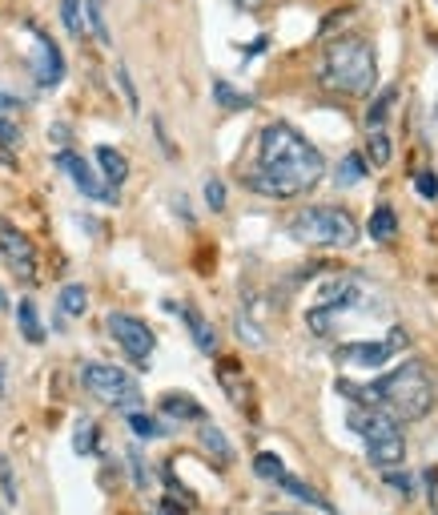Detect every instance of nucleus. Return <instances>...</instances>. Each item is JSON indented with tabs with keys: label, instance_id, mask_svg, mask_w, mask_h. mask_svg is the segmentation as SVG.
<instances>
[{
	"label": "nucleus",
	"instance_id": "obj_28",
	"mask_svg": "<svg viewBox=\"0 0 438 515\" xmlns=\"http://www.w3.org/2000/svg\"><path fill=\"white\" fill-rule=\"evenodd\" d=\"M206 206L213 209V214H221V209H226V186H221L218 177L206 181Z\"/></svg>",
	"mask_w": 438,
	"mask_h": 515
},
{
	"label": "nucleus",
	"instance_id": "obj_13",
	"mask_svg": "<svg viewBox=\"0 0 438 515\" xmlns=\"http://www.w3.org/2000/svg\"><path fill=\"white\" fill-rule=\"evenodd\" d=\"M161 415L193 423V419H206V411H201V402L189 399V395H161Z\"/></svg>",
	"mask_w": 438,
	"mask_h": 515
},
{
	"label": "nucleus",
	"instance_id": "obj_36",
	"mask_svg": "<svg viewBox=\"0 0 438 515\" xmlns=\"http://www.w3.org/2000/svg\"><path fill=\"white\" fill-rule=\"evenodd\" d=\"M157 515H186V508H181V503H173V499H161Z\"/></svg>",
	"mask_w": 438,
	"mask_h": 515
},
{
	"label": "nucleus",
	"instance_id": "obj_17",
	"mask_svg": "<svg viewBox=\"0 0 438 515\" xmlns=\"http://www.w3.org/2000/svg\"><path fill=\"white\" fill-rule=\"evenodd\" d=\"M366 230H370L374 241H390L394 234H399V218H394L390 206H379V209L370 214V226H366Z\"/></svg>",
	"mask_w": 438,
	"mask_h": 515
},
{
	"label": "nucleus",
	"instance_id": "obj_12",
	"mask_svg": "<svg viewBox=\"0 0 438 515\" xmlns=\"http://www.w3.org/2000/svg\"><path fill=\"white\" fill-rule=\"evenodd\" d=\"M177 315L186 318V327H189V335H193V342L201 347V355H213L218 350V335L209 330V322L198 315V310H186V306H177Z\"/></svg>",
	"mask_w": 438,
	"mask_h": 515
},
{
	"label": "nucleus",
	"instance_id": "obj_32",
	"mask_svg": "<svg viewBox=\"0 0 438 515\" xmlns=\"http://www.w3.org/2000/svg\"><path fill=\"white\" fill-rule=\"evenodd\" d=\"M117 80H121V89H125V101H129V109H137L141 101H137V89H134V80H129V69H125V65H117Z\"/></svg>",
	"mask_w": 438,
	"mask_h": 515
},
{
	"label": "nucleus",
	"instance_id": "obj_26",
	"mask_svg": "<svg viewBox=\"0 0 438 515\" xmlns=\"http://www.w3.org/2000/svg\"><path fill=\"white\" fill-rule=\"evenodd\" d=\"M362 174H366V161L358 154H350V157L342 161V169H338V186H354Z\"/></svg>",
	"mask_w": 438,
	"mask_h": 515
},
{
	"label": "nucleus",
	"instance_id": "obj_30",
	"mask_svg": "<svg viewBox=\"0 0 438 515\" xmlns=\"http://www.w3.org/2000/svg\"><path fill=\"white\" fill-rule=\"evenodd\" d=\"M414 189H419L426 201H434L438 198V177L431 174V169H422V174H414Z\"/></svg>",
	"mask_w": 438,
	"mask_h": 515
},
{
	"label": "nucleus",
	"instance_id": "obj_31",
	"mask_svg": "<svg viewBox=\"0 0 438 515\" xmlns=\"http://www.w3.org/2000/svg\"><path fill=\"white\" fill-rule=\"evenodd\" d=\"M386 488H390V491H402V496H411V491H414V483H411V476H406V471H386Z\"/></svg>",
	"mask_w": 438,
	"mask_h": 515
},
{
	"label": "nucleus",
	"instance_id": "obj_21",
	"mask_svg": "<svg viewBox=\"0 0 438 515\" xmlns=\"http://www.w3.org/2000/svg\"><path fill=\"white\" fill-rule=\"evenodd\" d=\"M213 97H218L221 109H250L253 97H246L241 89H233L230 80H213Z\"/></svg>",
	"mask_w": 438,
	"mask_h": 515
},
{
	"label": "nucleus",
	"instance_id": "obj_18",
	"mask_svg": "<svg viewBox=\"0 0 438 515\" xmlns=\"http://www.w3.org/2000/svg\"><path fill=\"white\" fill-rule=\"evenodd\" d=\"M278 483H282V488H286V491H290V496H294V499H302V503H310V508H322V511H334V508H330V499H326V496H318V491H314V488H310V483H302V479H294V476H282Z\"/></svg>",
	"mask_w": 438,
	"mask_h": 515
},
{
	"label": "nucleus",
	"instance_id": "obj_22",
	"mask_svg": "<svg viewBox=\"0 0 438 515\" xmlns=\"http://www.w3.org/2000/svg\"><path fill=\"white\" fill-rule=\"evenodd\" d=\"M366 157H370V166H390V137H386L382 129H370V137H366Z\"/></svg>",
	"mask_w": 438,
	"mask_h": 515
},
{
	"label": "nucleus",
	"instance_id": "obj_16",
	"mask_svg": "<svg viewBox=\"0 0 438 515\" xmlns=\"http://www.w3.org/2000/svg\"><path fill=\"white\" fill-rule=\"evenodd\" d=\"M89 310V290L80 286V282H69L65 290H60V315L69 318H80Z\"/></svg>",
	"mask_w": 438,
	"mask_h": 515
},
{
	"label": "nucleus",
	"instance_id": "obj_29",
	"mask_svg": "<svg viewBox=\"0 0 438 515\" xmlns=\"http://www.w3.org/2000/svg\"><path fill=\"white\" fill-rule=\"evenodd\" d=\"M0 491H5L8 503H16V496H20V491H16V479H13V463H8L5 456H0Z\"/></svg>",
	"mask_w": 438,
	"mask_h": 515
},
{
	"label": "nucleus",
	"instance_id": "obj_15",
	"mask_svg": "<svg viewBox=\"0 0 438 515\" xmlns=\"http://www.w3.org/2000/svg\"><path fill=\"white\" fill-rule=\"evenodd\" d=\"M16 318H20V335H25L28 342H45V327H40V315H37V302L33 298H20Z\"/></svg>",
	"mask_w": 438,
	"mask_h": 515
},
{
	"label": "nucleus",
	"instance_id": "obj_5",
	"mask_svg": "<svg viewBox=\"0 0 438 515\" xmlns=\"http://www.w3.org/2000/svg\"><path fill=\"white\" fill-rule=\"evenodd\" d=\"M80 382L93 399H101L105 407H117V411H137L141 402V387L129 370L113 367V362H85L80 367Z\"/></svg>",
	"mask_w": 438,
	"mask_h": 515
},
{
	"label": "nucleus",
	"instance_id": "obj_1",
	"mask_svg": "<svg viewBox=\"0 0 438 515\" xmlns=\"http://www.w3.org/2000/svg\"><path fill=\"white\" fill-rule=\"evenodd\" d=\"M322 177H326V157L298 129L273 121V125L258 134V161L246 174V186L253 194L290 201L298 194H310Z\"/></svg>",
	"mask_w": 438,
	"mask_h": 515
},
{
	"label": "nucleus",
	"instance_id": "obj_24",
	"mask_svg": "<svg viewBox=\"0 0 438 515\" xmlns=\"http://www.w3.org/2000/svg\"><path fill=\"white\" fill-rule=\"evenodd\" d=\"M125 419H129V431H134V435H141V439H157L161 431H166L153 415H145V411H129Z\"/></svg>",
	"mask_w": 438,
	"mask_h": 515
},
{
	"label": "nucleus",
	"instance_id": "obj_10",
	"mask_svg": "<svg viewBox=\"0 0 438 515\" xmlns=\"http://www.w3.org/2000/svg\"><path fill=\"white\" fill-rule=\"evenodd\" d=\"M390 355H394L390 342H346V347H338V359L350 362V367H362V370L386 367Z\"/></svg>",
	"mask_w": 438,
	"mask_h": 515
},
{
	"label": "nucleus",
	"instance_id": "obj_41",
	"mask_svg": "<svg viewBox=\"0 0 438 515\" xmlns=\"http://www.w3.org/2000/svg\"><path fill=\"white\" fill-rule=\"evenodd\" d=\"M0 515H5V511H0Z\"/></svg>",
	"mask_w": 438,
	"mask_h": 515
},
{
	"label": "nucleus",
	"instance_id": "obj_33",
	"mask_svg": "<svg viewBox=\"0 0 438 515\" xmlns=\"http://www.w3.org/2000/svg\"><path fill=\"white\" fill-rule=\"evenodd\" d=\"M16 141H20V129L13 125V121H5V117H0V145H5V149H13Z\"/></svg>",
	"mask_w": 438,
	"mask_h": 515
},
{
	"label": "nucleus",
	"instance_id": "obj_4",
	"mask_svg": "<svg viewBox=\"0 0 438 515\" xmlns=\"http://www.w3.org/2000/svg\"><path fill=\"white\" fill-rule=\"evenodd\" d=\"M290 234L302 246H322V250H346L358 238V221L338 206H305L290 218Z\"/></svg>",
	"mask_w": 438,
	"mask_h": 515
},
{
	"label": "nucleus",
	"instance_id": "obj_38",
	"mask_svg": "<svg viewBox=\"0 0 438 515\" xmlns=\"http://www.w3.org/2000/svg\"><path fill=\"white\" fill-rule=\"evenodd\" d=\"M0 166H16V161H13V154H8L5 145H0Z\"/></svg>",
	"mask_w": 438,
	"mask_h": 515
},
{
	"label": "nucleus",
	"instance_id": "obj_7",
	"mask_svg": "<svg viewBox=\"0 0 438 515\" xmlns=\"http://www.w3.org/2000/svg\"><path fill=\"white\" fill-rule=\"evenodd\" d=\"M0 254H5V262L13 266V274L20 282L37 278V246L28 241L25 230H16L13 221H5V218H0Z\"/></svg>",
	"mask_w": 438,
	"mask_h": 515
},
{
	"label": "nucleus",
	"instance_id": "obj_27",
	"mask_svg": "<svg viewBox=\"0 0 438 515\" xmlns=\"http://www.w3.org/2000/svg\"><path fill=\"white\" fill-rule=\"evenodd\" d=\"M73 443H77V456H93V451H97V427H93V423H80Z\"/></svg>",
	"mask_w": 438,
	"mask_h": 515
},
{
	"label": "nucleus",
	"instance_id": "obj_37",
	"mask_svg": "<svg viewBox=\"0 0 438 515\" xmlns=\"http://www.w3.org/2000/svg\"><path fill=\"white\" fill-rule=\"evenodd\" d=\"M8 391V370H5V359H0V395Z\"/></svg>",
	"mask_w": 438,
	"mask_h": 515
},
{
	"label": "nucleus",
	"instance_id": "obj_20",
	"mask_svg": "<svg viewBox=\"0 0 438 515\" xmlns=\"http://www.w3.org/2000/svg\"><path fill=\"white\" fill-rule=\"evenodd\" d=\"M85 25L101 45H109V25H105V0H85Z\"/></svg>",
	"mask_w": 438,
	"mask_h": 515
},
{
	"label": "nucleus",
	"instance_id": "obj_25",
	"mask_svg": "<svg viewBox=\"0 0 438 515\" xmlns=\"http://www.w3.org/2000/svg\"><path fill=\"white\" fill-rule=\"evenodd\" d=\"M394 97H399V89H382V93H379V101H374V105H370V117H366V125H370V129H379V125H382V117L390 113Z\"/></svg>",
	"mask_w": 438,
	"mask_h": 515
},
{
	"label": "nucleus",
	"instance_id": "obj_40",
	"mask_svg": "<svg viewBox=\"0 0 438 515\" xmlns=\"http://www.w3.org/2000/svg\"><path fill=\"white\" fill-rule=\"evenodd\" d=\"M8 306V295H5V290H0V310H5Z\"/></svg>",
	"mask_w": 438,
	"mask_h": 515
},
{
	"label": "nucleus",
	"instance_id": "obj_9",
	"mask_svg": "<svg viewBox=\"0 0 438 515\" xmlns=\"http://www.w3.org/2000/svg\"><path fill=\"white\" fill-rule=\"evenodd\" d=\"M57 166L65 169V174L73 177V181H77V189H80V194H85V198H93V201H109V206H113V201H117V189H113V186H105V181H101V177L93 174V166H89L85 157H77L73 149H65V154H57Z\"/></svg>",
	"mask_w": 438,
	"mask_h": 515
},
{
	"label": "nucleus",
	"instance_id": "obj_23",
	"mask_svg": "<svg viewBox=\"0 0 438 515\" xmlns=\"http://www.w3.org/2000/svg\"><path fill=\"white\" fill-rule=\"evenodd\" d=\"M253 476H258V479H270V483H278L282 476H286V467H282V459L273 456V451H262V456L253 459Z\"/></svg>",
	"mask_w": 438,
	"mask_h": 515
},
{
	"label": "nucleus",
	"instance_id": "obj_2",
	"mask_svg": "<svg viewBox=\"0 0 438 515\" xmlns=\"http://www.w3.org/2000/svg\"><path fill=\"white\" fill-rule=\"evenodd\" d=\"M318 80L330 93L346 97H370L374 80H379V65H374V48L362 37H342L322 53Z\"/></svg>",
	"mask_w": 438,
	"mask_h": 515
},
{
	"label": "nucleus",
	"instance_id": "obj_39",
	"mask_svg": "<svg viewBox=\"0 0 438 515\" xmlns=\"http://www.w3.org/2000/svg\"><path fill=\"white\" fill-rule=\"evenodd\" d=\"M238 8H253V5H262V0H233Z\"/></svg>",
	"mask_w": 438,
	"mask_h": 515
},
{
	"label": "nucleus",
	"instance_id": "obj_3",
	"mask_svg": "<svg viewBox=\"0 0 438 515\" xmlns=\"http://www.w3.org/2000/svg\"><path fill=\"white\" fill-rule=\"evenodd\" d=\"M379 387V402L394 419H426L434 407V379L422 362H402L394 375L374 382Z\"/></svg>",
	"mask_w": 438,
	"mask_h": 515
},
{
	"label": "nucleus",
	"instance_id": "obj_8",
	"mask_svg": "<svg viewBox=\"0 0 438 515\" xmlns=\"http://www.w3.org/2000/svg\"><path fill=\"white\" fill-rule=\"evenodd\" d=\"M33 77L40 89H53L65 77V57H60L57 40L48 33H40V28H33Z\"/></svg>",
	"mask_w": 438,
	"mask_h": 515
},
{
	"label": "nucleus",
	"instance_id": "obj_35",
	"mask_svg": "<svg viewBox=\"0 0 438 515\" xmlns=\"http://www.w3.org/2000/svg\"><path fill=\"white\" fill-rule=\"evenodd\" d=\"M16 105H20V101H16L13 93H0V117H8V113H13Z\"/></svg>",
	"mask_w": 438,
	"mask_h": 515
},
{
	"label": "nucleus",
	"instance_id": "obj_34",
	"mask_svg": "<svg viewBox=\"0 0 438 515\" xmlns=\"http://www.w3.org/2000/svg\"><path fill=\"white\" fill-rule=\"evenodd\" d=\"M129 467H134L137 488H145V483H149V471H145V463H141V451H129Z\"/></svg>",
	"mask_w": 438,
	"mask_h": 515
},
{
	"label": "nucleus",
	"instance_id": "obj_19",
	"mask_svg": "<svg viewBox=\"0 0 438 515\" xmlns=\"http://www.w3.org/2000/svg\"><path fill=\"white\" fill-rule=\"evenodd\" d=\"M60 20L73 37H85L89 25H85V0H60Z\"/></svg>",
	"mask_w": 438,
	"mask_h": 515
},
{
	"label": "nucleus",
	"instance_id": "obj_14",
	"mask_svg": "<svg viewBox=\"0 0 438 515\" xmlns=\"http://www.w3.org/2000/svg\"><path fill=\"white\" fill-rule=\"evenodd\" d=\"M198 439H201V447H206L218 463H233V447H230V439L221 435V431L213 427V423H201V427H198Z\"/></svg>",
	"mask_w": 438,
	"mask_h": 515
},
{
	"label": "nucleus",
	"instance_id": "obj_11",
	"mask_svg": "<svg viewBox=\"0 0 438 515\" xmlns=\"http://www.w3.org/2000/svg\"><path fill=\"white\" fill-rule=\"evenodd\" d=\"M97 166H101V174H105L109 186H125V177H129V161L117 154L113 145H97Z\"/></svg>",
	"mask_w": 438,
	"mask_h": 515
},
{
	"label": "nucleus",
	"instance_id": "obj_6",
	"mask_svg": "<svg viewBox=\"0 0 438 515\" xmlns=\"http://www.w3.org/2000/svg\"><path fill=\"white\" fill-rule=\"evenodd\" d=\"M105 327H109V335L117 338V347L125 350V355L134 359V362H141V367H145L149 355L157 350V338H153V330H149L141 318H134V315H121V310H117V315L105 318Z\"/></svg>",
	"mask_w": 438,
	"mask_h": 515
}]
</instances>
